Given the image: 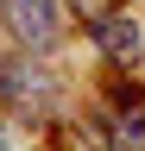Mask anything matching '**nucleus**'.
Returning <instances> with one entry per match:
<instances>
[{
	"mask_svg": "<svg viewBox=\"0 0 145 151\" xmlns=\"http://www.w3.org/2000/svg\"><path fill=\"white\" fill-rule=\"evenodd\" d=\"M50 101H57V88H50V76L32 63V57H6V63H0V107L25 113V120H44Z\"/></svg>",
	"mask_w": 145,
	"mask_h": 151,
	"instance_id": "nucleus-1",
	"label": "nucleus"
},
{
	"mask_svg": "<svg viewBox=\"0 0 145 151\" xmlns=\"http://www.w3.org/2000/svg\"><path fill=\"white\" fill-rule=\"evenodd\" d=\"M0 13H6L13 38H19L25 50H50L57 44V13H50V0H0Z\"/></svg>",
	"mask_w": 145,
	"mask_h": 151,
	"instance_id": "nucleus-2",
	"label": "nucleus"
},
{
	"mask_svg": "<svg viewBox=\"0 0 145 151\" xmlns=\"http://www.w3.org/2000/svg\"><path fill=\"white\" fill-rule=\"evenodd\" d=\"M88 32H95V50L107 57V63H120V69H133L145 57V32H139V19H126V13H107Z\"/></svg>",
	"mask_w": 145,
	"mask_h": 151,
	"instance_id": "nucleus-3",
	"label": "nucleus"
},
{
	"mask_svg": "<svg viewBox=\"0 0 145 151\" xmlns=\"http://www.w3.org/2000/svg\"><path fill=\"white\" fill-rule=\"evenodd\" d=\"M107 145L114 151H145V94L133 82L114 88V120H107Z\"/></svg>",
	"mask_w": 145,
	"mask_h": 151,
	"instance_id": "nucleus-4",
	"label": "nucleus"
},
{
	"mask_svg": "<svg viewBox=\"0 0 145 151\" xmlns=\"http://www.w3.org/2000/svg\"><path fill=\"white\" fill-rule=\"evenodd\" d=\"M69 13H76L82 25H95V19H107V13H120V0H69Z\"/></svg>",
	"mask_w": 145,
	"mask_h": 151,
	"instance_id": "nucleus-5",
	"label": "nucleus"
}]
</instances>
